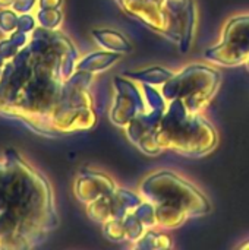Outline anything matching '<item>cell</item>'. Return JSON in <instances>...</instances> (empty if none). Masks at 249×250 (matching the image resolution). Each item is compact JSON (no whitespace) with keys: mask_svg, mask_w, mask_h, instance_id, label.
Masks as SVG:
<instances>
[{"mask_svg":"<svg viewBox=\"0 0 249 250\" xmlns=\"http://www.w3.org/2000/svg\"><path fill=\"white\" fill-rule=\"evenodd\" d=\"M141 196L154 205L156 224L160 229H178L188 218L211 212L208 198L182 176L161 170L150 174L139 188Z\"/></svg>","mask_w":249,"mask_h":250,"instance_id":"6da1fadb","label":"cell"},{"mask_svg":"<svg viewBox=\"0 0 249 250\" xmlns=\"http://www.w3.org/2000/svg\"><path fill=\"white\" fill-rule=\"evenodd\" d=\"M156 142L163 151L198 158L216 149L219 136L201 113H191L181 100H172L157 126Z\"/></svg>","mask_w":249,"mask_h":250,"instance_id":"7a4b0ae2","label":"cell"},{"mask_svg":"<svg viewBox=\"0 0 249 250\" xmlns=\"http://www.w3.org/2000/svg\"><path fill=\"white\" fill-rule=\"evenodd\" d=\"M222 83V73L203 63H194L183 67L161 86L166 101L181 100L188 111L203 113L211 103Z\"/></svg>","mask_w":249,"mask_h":250,"instance_id":"3957f363","label":"cell"},{"mask_svg":"<svg viewBox=\"0 0 249 250\" xmlns=\"http://www.w3.org/2000/svg\"><path fill=\"white\" fill-rule=\"evenodd\" d=\"M141 86L147 108L126 126V133L131 142H134L144 154L157 157L164 152L156 142V130L166 113L167 101L156 86L148 83H141Z\"/></svg>","mask_w":249,"mask_h":250,"instance_id":"277c9868","label":"cell"},{"mask_svg":"<svg viewBox=\"0 0 249 250\" xmlns=\"http://www.w3.org/2000/svg\"><path fill=\"white\" fill-rule=\"evenodd\" d=\"M204 59L222 66H238L249 60V15L232 18L220 41L204 53Z\"/></svg>","mask_w":249,"mask_h":250,"instance_id":"5b68a950","label":"cell"},{"mask_svg":"<svg viewBox=\"0 0 249 250\" xmlns=\"http://www.w3.org/2000/svg\"><path fill=\"white\" fill-rule=\"evenodd\" d=\"M166 16L164 38L175 42L181 53L192 47L198 23V9L194 0H166L163 6Z\"/></svg>","mask_w":249,"mask_h":250,"instance_id":"8992f818","label":"cell"},{"mask_svg":"<svg viewBox=\"0 0 249 250\" xmlns=\"http://www.w3.org/2000/svg\"><path fill=\"white\" fill-rule=\"evenodd\" d=\"M117 86V100L113 108L112 119L119 126H128L135 117L145 111L147 104L142 94V89L126 79H116Z\"/></svg>","mask_w":249,"mask_h":250,"instance_id":"52a82bcc","label":"cell"},{"mask_svg":"<svg viewBox=\"0 0 249 250\" xmlns=\"http://www.w3.org/2000/svg\"><path fill=\"white\" fill-rule=\"evenodd\" d=\"M166 0H117L119 6L135 19L145 23L148 28L164 37L166 16L163 12Z\"/></svg>","mask_w":249,"mask_h":250,"instance_id":"ba28073f","label":"cell"},{"mask_svg":"<svg viewBox=\"0 0 249 250\" xmlns=\"http://www.w3.org/2000/svg\"><path fill=\"white\" fill-rule=\"evenodd\" d=\"M132 79L141 82V83H148V85H153V86H157V85H164L172 76H173V72L169 70V69H164V67H160V66H154V67H148V69H144V70H138V72H134V73H128Z\"/></svg>","mask_w":249,"mask_h":250,"instance_id":"9c48e42d","label":"cell"},{"mask_svg":"<svg viewBox=\"0 0 249 250\" xmlns=\"http://www.w3.org/2000/svg\"><path fill=\"white\" fill-rule=\"evenodd\" d=\"M173 246L172 243V237L158 231H153V229L147 230L141 239L136 240L135 248H141V249H170Z\"/></svg>","mask_w":249,"mask_h":250,"instance_id":"30bf717a","label":"cell"},{"mask_svg":"<svg viewBox=\"0 0 249 250\" xmlns=\"http://www.w3.org/2000/svg\"><path fill=\"white\" fill-rule=\"evenodd\" d=\"M98 41L109 50H114L119 53H129L132 50V44L129 42V40L122 35L120 32H114V31H104V32H98Z\"/></svg>","mask_w":249,"mask_h":250,"instance_id":"8fae6325","label":"cell"},{"mask_svg":"<svg viewBox=\"0 0 249 250\" xmlns=\"http://www.w3.org/2000/svg\"><path fill=\"white\" fill-rule=\"evenodd\" d=\"M239 249H249V240H247L245 243H242V245L239 246Z\"/></svg>","mask_w":249,"mask_h":250,"instance_id":"7c38bea8","label":"cell"},{"mask_svg":"<svg viewBox=\"0 0 249 250\" xmlns=\"http://www.w3.org/2000/svg\"><path fill=\"white\" fill-rule=\"evenodd\" d=\"M247 66H248V70H249V60H248V62H247Z\"/></svg>","mask_w":249,"mask_h":250,"instance_id":"4fadbf2b","label":"cell"}]
</instances>
